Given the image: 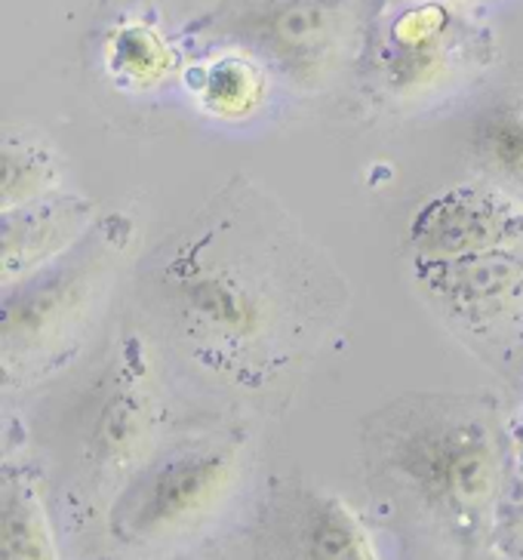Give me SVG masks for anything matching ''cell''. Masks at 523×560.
Listing matches in <instances>:
<instances>
[{
    "mask_svg": "<svg viewBox=\"0 0 523 560\" xmlns=\"http://www.w3.org/2000/svg\"><path fill=\"white\" fill-rule=\"evenodd\" d=\"M216 32L290 90L317 93L358 50L360 16L351 0H231Z\"/></svg>",
    "mask_w": 523,
    "mask_h": 560,
    "instance_id": "7",
    "label": "cell"
},
{
    "mask_svg": "<svg viewBox=\"0 0 523 560\" xmlns=\"http://www.w3.org/2000/svg\"><path fill=\"white\" fill-rule=\"evenodd\" d=\"M407 265L412 290L443 330L496 373H521L523 247Z\"/></svg>",
    "mask_w": 523,
    "mask_h": 560,
    "instance_id": "6",
    "label": "cell"
},
{
    "mask_svg": "<svg viewBox=\"0 0 523 560\" xmlns=\"http://www.w3.org/2000/svg\"><path fill=\"white\" fill-rule=\"evenodd\" d=\"M139 237L142 225L130 207L102 210L66 256L0 287L3 392H28L74 363L136 259Z\"/></svg>",
    "mask_w": 523,
    "mask_h": 560,
    "instance_id": "3",
    "label": "cell"
},
{
    "mask_svg": "<svg viewBox=\"0 0 523 560\" xmlns=\"http://www.w3.org/2000/svg\"><path fill=\"white\" fill-rule=\"evenodd\" d=\"M105 71L127 93H151L179 68L176 47L148 19H124L105 37Z\"/></svg>",
    "mask_w": 523,
    "mask_h": 560,
    "instance_id": "15",
    "label": "cell"
},
{
    "mask_svg": "<svg viewBox=\"0 0 523 560\" xmlns=\"http://www.w3.org/2000/svg\"><path fill=\"white\" fill-rule=\"evenodd\" d=\"M139 296L207 380L268 400L339 332L351 287L302 222L241 176L151 249Z\"/></svg>",
    "mask_w": 523,
    "mask_h": 560,
    "instance_id": "1",
    "label": "cell"
},
{
    "mask_svg": "<svg viewBox=\"0 0 523 560\" xmlns=\"http://www.w3.org/2000/svg\"><path fill=\"white\" fill-rule=\"evenodd\" d=\"M98 560H136V558H130V555H102Z\"/></svg>",
    "mask_w": 523,
    "mask_h": 560,
    "instance_id": "19",
    "label": "cell"
},
{
    "mask_svg": "<svg viewBox=\"0 0 523 560\" xmlns=\"http://www.w3.org/2000/svg\"><path fill=\"white\" fill-rule=\"evenodd\" d=\"M508 438V468H511V483L523 495V404L508 412L505 419Z\"/></svg>",
    "mask_w": 523,
    "mask_h": 560,
    "instance_id": "17",
    "label": "cell"
},
{
    "mask_svg": "<svg viewBox=\"0 0 523 560\" xmlns=\"http://www.w3.org/2000/svg\"><path fill=\"white\" fill-rule=\"evenodd\" d=\"M256 560H382V555L363 514L345 495L293 480L265 502Z\"/></svg>",
    "mask_w": 523,
    "mask_h": 560,
    "instance_id": "10",
    "label": "cell"
},
{
    "mask_svg": "<svg viewBox=\"0 0 523 560\" xmlns=\"http://www.w3.org/2000/svg\"><path fill=\"white\" fill-rule=\"evenodd\" d=\"M514 247H523V198L492 179L456 182L409 215L407 262H443Z\"/></svg>",
    "mask_w": 523,
    "mask_h": 560,
    "instance_id": "9",
    "label": "cell"
},
{
    "mask_svg": "<svg viewBox=\"0 0 523 560\" xmlns=\"http://www.w3.org/2000/svg\"><path fill=\"white\" fill-rule=\"evenodd\" d=\"M472 154L484 179L499 182L523 198V90H505L477 112Z\"/></svg>",
    "mask_w": 523,
    "mask_h": 560,
    "instance_id": "16",
    "label": "cell"
},
{
    "mask_svg": "<svg viewBox=\"0 0 523 560\" xmlns=\"http://www.w3.org/2000/svg\"><path fill=\"white\" fill-rule=\"evenodd\" d=\"M68 191L59 151L34 130H3L0 142V213Z\"/></svg>",
    "mask_w": 523,
    "mask_h": 560,
    "instance_id": "14",
    "label": "cell"
},
{
    "mask_svg": "<svg viewBox=\"0 0 523 560\" xmlns=\"http://www.w3.org/2000/svg\"><path fill=\"white\" fill-rule=\"evenodd\" d=\"M0 560H62L32 453L7 429L0 462Z\"/></svg>",
    "mask_w": 523,
    "mask_h": 560,
    "instance_id": "12",
    "label": "cell"
},
{
    "mask_svg": "<svg viewBox=\"0 0 523 560\" xmlns=\"http://www.w3.org/2000/svg\"><path fill=\"white\" fill-rule=\"evenodd\" d=\"M188 96L207 117L241 124L262 112L271 90L268 68L244 50H222L182 71Z\"/></svg>",
    "mask_w": 523,
    "mask_h": 560,
    "instance_id": "13",
    "label": "cell"
},
{
    "mask_svg": "<svg viewBox=\"0 0 523 560\" xmlns=\"http://www.w3.org/2000/svg\"><path fill=\"white\" fill-rule=\"evenodd\" d=\"M98 203L81 191H62L0 213V287L40 271L66 256L98 222Z\"/></svg>",
    "mask_w": 523,
    "mask_h": 560,
    "instance_id": "11",
    "label": "cell"
},
{
    "mask_svg": "<svg viewBox=\"0 0 523 560\" xmlns=\"http://www.w3.org/2000/svg\"><path fill=\"white\" fill-rule=\"evenodd\" d=\"M68 480L102 514L142 462L166 441V400L146 332H117L74 407Z\"/></svg>",
    "mask_w": 523,
    "mask_h": 560,
    "instance_id": "5",
    "label": "cell"
},
{
    "mask_svg": "<svg viewBox=\"0 0 523 560\" xmlns=\"http://www.w3.org/2000/svg\"><path fill=\"white\" fill-rule=\"evenodd\" d=\"M505 419L487 392H409L363 419L367 483L446 555L496 545L511 487Z\"/></svg>",
    "mask_w": 523,
    "mask_h": 560,
    "instance_id": "2",
    "label": "cell"
},
{
    "mask_svg": "<svg viewBox=\"0 0 523 560\" xmlns=\"http://www.w3.org/2000/svg\"><path fill=\"white\" fill-rule=\"evenodd\" d=\"M492 50L490 28L456 7L404 3L370 40V78L392 105H426L480 74Z\"/></svg>",
    "mask_w": 523,
    "mask_h": 560,
    "instance_id": "8",
    "label": "cell"
},
{
    "mask_svg": "<svg viewBox=\"0 0 523 560\" xmlns=\"http://www.w3.org/2000/svg\"><path fill=\"white\" fill-rule=\"evenodd\" d=\"M407 3H441V7H456V10H462L465 3H475V0H407Z\"/></svg>",
    "mask_w": 523,
    "mask_h": 560,
    "instance_id": "18",
    "label": "cell"
},
{
    "mask_svg": "<svg viewBox=\"0 0 523 560\" xmlns=\"http://www.w3.org/2000/svg\"><path fill=\"white\" fill-rule=\"evenodd\" d=\"M253 456L246 425L179 431L148 456L102 514L120 555H164L213 527L237 495Z\"/></svg>",
    "mask_w": 523,
    "mask_h": 560,
    "instance_id": "4",
    "label": "cell"
}]
</instances>
